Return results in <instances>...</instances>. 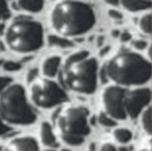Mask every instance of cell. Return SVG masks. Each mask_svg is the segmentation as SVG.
<instances>
[{
	"label": "cell",
	"mask_w": 152,
	"mask_h": 151,
	"mask_svg": "<svg viewBox=\"0 0 152 151\" xmlns=\"http://www.w3.org/2000/svg\"><path fill=\"white\" fill-rule=\"evenodd\" d=\"M95 21L91 6L80 0H61L50 12L52 29L63 37L84 34L95 25Z\"/></svg>",
	"instance_id": "1"
},
{
	"label": "cell",
	"mask_w": 152,
	"mask_h": 151,
	"mask_svg": "<svg viewBox=\"0 0 152 151\" xmlns=\"http://www.w3.org/2000/svg\"><path fill=\"white\" fill-rule=\"evenodd\" d=\"M107 78L120 87L141 86L151 78V63L133 51H120L103 65Z\"/></svg>",
	"instance_id": "2"
},
{
	"label": "cell",
	"mask_w": 152,
	"mask_h": 151,
	"mask_svg": "<svg viewBox=\"0 0 152 151\" xmlns=\"http://www.w3.org/2000/svg\"><path fill=\"white\" fill-rule=\"evenodd\" d=\"M5 42L14 52H33L40 49L44 43L43 27L40 23L28 17L19 15L14 18L6 27Z\"/></svg>",
	"instance_id": "3"
},
{
	"label": "cell",
	"mask_w": 152,
	"mask_h": 151,
	"mask_svg": "<svg viewBox=\"0 0 152 151\" xmlns=\"http://www.w3.org/2000/svg\"><path fill=\"white\" fill-rule=\"evenodd\" d=\"M0 118L11 125H31L36 121V112L27 102L21 84L10 83L0 93Z\"/></svg>",
	"instance_id": "4"
},
{
	"label": "cell",
	"mask_w": 152,
	"mask_h": 151,
	"mask_svg": "<svg viewBox=\"0 0 152 151\" xmlns=\"http://www.w3.org/2000/svg\"><path fill=\"white\" fill-rule=\"evenodd\" d=\"M89 111L82 106H68L53 113V122L62 140L68 145H81L89 134Z\"/></svg>",
	"instance_id": "5"
},
{
	"label": "cell",
	"mask_w": 152,
	"mask_h": 151,
	"mask_svg": "<svg viewBox=\"0 0 152 151\" xmlns=\"http://www.w3.org/2000/svg\"><path fill=\"white\" fill-rule=\"evenodd\" d=\"M97 61L91 57H87L82 61L62 67V78L64 86L76 93H94L97 84Z\"/></svg>",
	"instance_id": "6"
},
{
	"label": "cell",
	"mask_w": 152,
	"mask_h": 151,
	"mask_svg": "<svg viewBox=\"0 0 152 151\" xmlns=\"http://www.w3.org/2000/svg\"><path fill=\"white\" fill-rule=\"evenodd\" d=\"M30 97L39 108H52L68 100L65 90L49 78H36L30 88Z\"/></svg>",
	"instance_id": "7"
},
{
	"label": "cell",
	"mask_w": 152,
	"mask_h": 151,
	"mask_svg": "<svg viewBox=\"0 0 152 151\" xmlns=\"http://www.w3.org/2000/svg\"><path fill=\"white\" fill-rule=\"evenodd\" d=\"M125 95L126 90L124 87L116 84L108 86L102 90L101 101L104 108V113H107L114 120H124L127 117L124 106Z\"/></svg>",
	"instance_id": "8"
},
{
	"label": "cell",
	"mask_w": 152,
	"mask_h": 151,
	"mask_svg": "<svg viewBox=\"0 0 152 151\" xmlns=\"http://www.w3.org/2000/svg\"><path fill=\"white\" fill-rule=\"evenodd\" d=\"M151 90L148 88H135L131 92H126L124 106L126 115L129 118H137L150 103Z\"/></svg>",
	"instance_id": "9"
},
{
	"label": "cell",
	"mask_w": 152,
	"mask_h": 151,
	"mask_svg": "<svg viewBox=\"0 0 152 151\" xmlns=\"http://www.w3.org/2000/svg\"><path fill=\"white\" fill-rule=\"evenodd\" d=\"M2 151H40L38 147V143L33 137L23 136L15 137L10 140Z\"/></svg>",
	"instance_id": "10"
},
{
	"label": "cell",
	"mask_w": 152,
	"mask_h": 151,
	"mask_svg": "<svg viewBox=\"0 0 152 151\" xmlns=\"http://www.w3.org/2000/svg\"><path fill=\"white\" fill-rule=\"evenodd\" d=\"M61 64H62V59L59 56H50L45 58L42 64L43 74L46 77H55L61 68Z\"/></svg>",
	"instance_id": "11"
},
{
	"label": "cell",
	"mask_w": 152,
	"mask_h": 151,
	"mask_svg": "<svg viewBox=\"0 0 152 151\" xmlns=\"http://www.w3.org/2000/svg\"><path fill=\"white\" fill-rule=\"evenodd\" d=\"M40 140L48 147H56L58 145V143L56 140V137L53 134L52 127L46 121H43L42 125H40Z\"/></svg>",
	"instance_id": "12"
},
{
	"label": "cell",
	"mask_w": 152,
	"mask_h": 151,
	"mask_svg": "<svg viewBox=\"0 0 152 151\" xmlns=\"http://www.w3.org/2000/svg\"><path fill=\"white\" fill-rule=\"evenodd\" d=\"M119 4L128 12H140L151 8V0H119Z\"/></svg>",
	"instance_id": "13"
},
{
	"label": "cell",
	"mask_w": 152,
	"mask_h": 151,
	"mask_svg": "<svg viewBox=\"0 0 152 151\" xmlns=\"http://www.w3.org/2000/svg\"><path fill=\"white\" fill-rule=\"evenodd\" d=\"M17 6L21 11L30 12V13H37L42 11L44 6V1L43 0H18Z\"/></svg>",
	"instance_id": "14"
},
{
	"label": "cell",
	"mask_w": 152,
	"mask_h": 151,
	"mask_svg": "<svg viewBox=\"0 0 152 151\" xmlns=\"http://www.w3.org/2000/svg\"><path fill=\"white\" fill-rule=\"evenodd\" d=\"M48 44L53 48H59V49H66L72 46V42H70L68 38L63 36H57V34H51L48 37Z\"/></svg>",
	"instance_id": "15"
},
{
	"label": "cell",
	"mask_w": 152,
	"mask_h": 151,
	"mask_svg": "<svg viewBox=\"0 0 152 151\" xmlns=\"http://www.w3.org/2000/svg\"><path fill=\"white\" fill-rule=\"evenodd\" d=\"M113 137L115 138L116 141H119V143H121V144H126V143H128V141L132 139V132H131L128 128L120 127V128L114 130Z\"/></svg>",
	"instance_id": "16"
},
{
	"label": "cell",
	"mask_w": 152,
	"mask_h": 151,
	"mask_svg": "<svg viewBox=\"0 0 152 151\" xmlns=\"http://www.w3.org/2000/svg\"><path fill=\"white\" fill-rule=\"evenodd\" d=\"M140 114H141V118H140L141 126H142L144 131L147 134H150L151 133V108H150V106H147Z\"/></svg>",
	"instance_id": "17"
},
{
	"label": "cell",
	"mask_w": 152,
	"mask_h": 151,
	"mask_svg": "<svg viewBox=\"0 0 152 151\" xmlns=\"http://www.w3.org/2000/svg\"><path fill=\"white\" fill-rule=\"evenodd\" d=\"M87 57H89V52H88V51H86V50L76 51V52H74V54L69 55V56L65 58V61H64L63 65H69V64H71V63H75V62L82 61V59H84V58H87Z\"/></svg>",
	"instance_id": "18"
},
{
	"label": "cell",
	"mask_w": 152,
	"mask_h": 151,
	"mask_svg": "<svg viewBox=\"0 0 152 151\" xmlns=\"http://www.w3.org/2000/svg\"><path fill=\"white\" fill-rule=\"evenodd\" d=\"M139 30L145 34H151V14L142 15L139 20Z\"/></svg>",
	"instance_id": "19"
},
{
	"label": "cell",
	"mask_w": 152,
	"mask_h": 151,
	"mask_svg": "<svg viewBox=\"0 0 152 151\" xmlns=\"http://www.w3.org/2000/svg\"><path fill=\"white\" fill-rule=\"evenodd\" d=\"M97 122L100 125L104 126V127H113V126H115V120L112 117H109L107 113H104V112H101L97 115Z\"/></svg>",
	"instance_id": "20"
},
{
	"label": "cell",
	"mask_w": 152,
	"mask_h": 151,
	"mask_svg": "<svg viewBox=\"0 0 152 151\" xmlns=\"http://www.w3.org/2000/svg\"><path fill=\"white\" fill-rule=\"evenodd\" d=\"M2 68L7 71H17L21 69V64L14 61H6V62H2Z\"/></svg>",
	"instance_id": "21"
},
{
	"label": "cell",
	"mask_w": 152,
	"mask_h": 151,
	"mask_svg": "<svg viewBox=\"0 0 152 151\" xmlns=\"http://www.w3.org/2000/svg\"><path fill=\"white\" fill-rule=\"evenodd\" d=\"M10 8L7 5V0H0V20H5L10 17Z\"/></svg>",
	"instance_id": "22"
},
{
	"label": "cell",
	"mask_w": 152,
	"mask_h": 151,
	"mask_svg": "<svg viewBox=\"0 0 152 151\" xmlns=\"http://www.w3.org/2000/svg\"><path fill=\"white\" fill-rule=\"evenodd\" d=\"M38 76V69L32 68L26 73V82H33Z\"/></svg>",
	"instance_id": "23"
},
{
	"label": "cell",
	"mask_w": 152,
	"mask_h": 151,
	"mask_svg": "<svg viewBox=\"0 0 152 151\" xmlns=\"http://www.w3.org/2000/svg\"><path fill=\"white\" fill-rule=\"evenodd\" d=\"M133 48H135L137 50H145L147 48V42L144 39H137L132 43Z\"/></svg>",
	"instance_id": "24"
},
{
	"label": "cell",
	"mask_w": 152,
	"mask_h": 151,
	"mask_svg": "<svg viewBox=\"0 0 152 151\" xmlns=\"http://www.w3.org/2000/svg\"><path fill=\"white\" fill-rule=\"evenodd\" d=\"M108 17H109L110 19H114V20H120V19H122V14H121L119 11H116V10H109V11H108Z\"/></svg>",
	"instance_id": "25"
},
{
	"label": "cell",
	"mask_w": 152,
	"mask_h": 151,
	"mask_svg": "<svg viewBox=\"0 0 152 151\" xmlns=\"http://www.w3.org/2000/svg\"><path fill=\"white\" fill-rule=\"evenodd\" d=\"M11 83V78L6 76H0V93Z\"/></svg>",
	"instance_id": "26"
},
{
	"label": "cell",
	"mask_w": 152,
	"mask_h": 151,
	"mask_svg": "<svg viewBox=\"0 0 152 151\" xmlns=\"http://www.w3.org/2000/svg\"><path fill=\"white\" fill-rule=\"evenodd\" d=\"M100 151H118V149H116L113 144L106 143V144H103V145L100 147Z\"/></svg>",
	"instance_id": "27"
},
{
	"label": "cell",
	"mask_w": 152,
	"mask_h": 151,
	"mask_svg": "<svg viewBox=\"0 0 152 151\" xmlns=\"http://www.w3.org/2000/svg\"><path fill=\"white\" fill-rule=\"evenodd\" d=\"M10 131V127L6 122L2 121V119L0 118V136H4L5 133H7Z\"/></svg>",
	"instance_id": "28"
},
{
	"label": "cell",
	"mask_w": 152,
	"mask_h": 151,
	"mask_svg": "<svg viewBox=\"0 0 152 151\" xmlns=\"http://www.w3.org/2000/svg\"><path fill=\"white\" fill-rule=\"evenodd\" d=\"M119 38H120V40L121 42H124V43H126V42H128V40H131V38H132V36H131V33L128 32V31H124L120 36H119Z\"/></svg>",
	"instance_id": "29"
},
{
	"label": "cell",
	"mask_w": 152,
	"mask_h": 151,
	"mask_svg": "<svg viewBox=\"0 0 152 151\" xmlns=\"http://www.w3.org/2000/svg\"><path fill=\"white\" fill-rule=\"evenodd\" d=\"M100 77H101V81H102V82H106V81L108 80V78H107V75H106V70H104V68L101 69V76H100Z\"/></svg>",
	"instance_id": "30"
},
{
	"label": "cell",
	"mask_w": 152,
	"mask_h": 151,
	"mask_svg": "<svg viewBox=\"0 0 152 151\" xmlns=\"http://www.w3.org/2000/svg\"><path fill=\"white\" fill-rule=\"evenodd\" d=\"M108 51H109V46H104V48L100 51V55H101V56H103V55H106Z\"/></svg>",
	"instance_id": "31"
},
{
	"label": "cell",
	"mask_w": 152,
	"mask_h": 151,
	"mask_svg": "<svg viewBox=\"0 0 152 151\" xmlns=\"http://www.w3.org/2000/svg\"><path fill=\"white\" fill-rule=\"evenodd\" d=\"M107 4H109V5H114V6H116L118 4H119V0H104Z\"/></svg>",
	"instance_id": "32"
},
{
	"label": "cell",
	"mask_w": 152,
	"mask_h": 151,
	"mask_svg": "<svg viewBox=\"0 0 152 151\" xmlns=\"http://www.w3.org/2000/svg\"><path fill=\"white\" fill-rule=\"evenodd\" d=\"M118 151H128V149L127 147H120V149H118Z\"/></svg>",
	"instance_id": "33"
},
{
	"label": "cell",
	"mask_w": 152,
	"mask_h": 151,
	"mask_svg": "<svg viewBox=\"0 0 152 151\" xmlns=\"http://www.w3.org/2000/svg\"><path fill=\"white\" fill-rule=\"evenodd\" d=\"M94 150V144H90V151H93Z\"/></svg>",
	"instance_id": "34"
},
{
	"label": "cell",
	"mask_w": 152,
	"mask_h": 151,
	"mask_svg": "<svg viewBox=\"0 0 152 151\" xmlns=\"http://www.w3.org/2000/svg\"><path fill=\"white\" fill-rule=\"evenodd\" d=\"M45 151H57V150H55V149H46Z\"/></svg>",
	"instance_id": "35"
},
{
	"label": "cell",
	"mask_w": 152,
	"mask_h": 151,
	"mask_svg": "<svg viewBox=\"0 0 152 151\" xmlns=\"http://www.w3.org/2000/svg\"><path fill=\"white\" fill-rule=\"evenodd\" d=\"M140 151H150V149H148V147H147V149H141Z\"/></svg>",
	"instance_id": "36"
},
{
	"label": "cell",
	"mask_w": 152,
	"mask_h": 151,
	"mask_svg": "<svg viewBox=\"0 0 152 151\" xmlns=\"http://www.w3.org/2000/svg\"><path fill=\"white\" fill-rule=\"evenodd\" d=\"M0 151H2V147H0Z\"/></svg>",
	"instance_id": "37"
}]
</instances>
